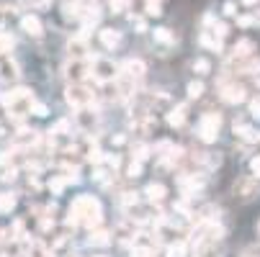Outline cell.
Segmentation results:
<instances>
[{
  "label": "cell",
  "instance_id": "obj_1",
  "mask_svg": "<svg viewBox=\"0 0 260 257\" xmlns=\"http://www.w3.org/2000/svg\"><path fill=\"white\" fill-rule=\"evenodd\" d=\"M101 218H103V213H101L98 198H93V196H78L75 201H72V206H70V218H67V222L70 224H83V227L93 229V227L101 224Z\"/></svg>",
  "mask_w": 260,
  "mask_h": 257
},
{
  "label": "cell",
  "instance_id": "obj_2",
  "mask_svg": "<svg viewBox=\"0 0 260 257\" xmlns=\"http://www.w3.org/2000/svg\"><path fill=\"white\" fill-rule=\"evenodd\" d=\"M219 126H221V116H219V114H214V111L204 114L201 121H199V139L206 141V144L216 141V136H219Z\"/></svg>",
  "mask_w": 260,
  "mask_h": 257
},
{
  "label": "cell",
  "instance_id": "obj_3",
  "mask_svg": "<svg viewBox=\"0 0 260 257\" xmlns=\"http://www.w3.org/2000/svg\"><path fill=\"white\" fill-rule=\"evenodd\" d=\"M90 75L98 80V83H111V80H116L119 78V64L114 59H103L98 57L90 67Z\"/></svg>",
  "mask_w": 260,
  "mask_h": 257
},
{
  "label": "cell",
  "instance_id": "obj_4",
  "mask_svg": "<svg viewBox=\"0 0 260 257\" xmlns=\"http://www.w3.org/2000/svg\"><path fill=\"white\" fill-rule=\"evenodd\" d=\"M64 98H67L70 105H75V108H88L90 100H93V93H90L85 85H80V83H72V85L67 88Z\"/></svg>",
  "mask_w": 260,
  "mask_h": 257
},
{
  "label": "cell",
  "instance_id": "obj_5",
  "mask_svg": "<svg viewBox=\"0 0 260 257\" xmlns=\"http://www.w3.org/2000/svg\"><path fill=\"white\" fill-rule=\"evenodd\" d=\"M257 180L255 177H250V175H245V177H240L235 186H232V193H235V198H240V201H252L255 196H257Z\"/></svg>",
  "mask_w": 260,
  "mask_h": 257
},
{
  "label": "cell",
  "instance_id": "obj_6",
  "mask_svg": "<svg viewBox=\"0 0 260 257\" xmlns=\"http://www.w3.org/2000/svg\"><path fill=\"white\" fill-rule=\"evenodd\" d=\"M247 90L242 88V85H237V83H232V85H224L221 88V93H219V98L224 100V103H230V105H237V103H242L247 95H245Z\"/></svg>",
  "mask_w": 260,
  "mask_h": 257
},
{
  "label": "cell",
  "instance_id": "obj_7",
  "mask_svg": "<svg viewBox=\"0 0 260 257\" xmlns=\"http://www.w3.org/2000/svg\"><path fill=\"white\" fill-rule=\"evenodd\" d=\"M88 75H90V72H88V64H85L83 59H72V62L67 64V78H70L72 83H83Z\"/></svg>",
  "mask_w": 260,
  "mask_h": 257
},
{
  "label": "cell",
  "instance_id": "obj_8",
  "mask_svg": "<svg viewBox=\"0 0 260 257\" xmlns=\"http://www.w3.org/2000/svg\"><path fill=\"white\" fill-rule=\"evenodd\" d=\"M119 69L124 72V75H126L129 80H139V78H144V72H147V67H144V62H142V59H126Z\"/></svg>",
  "mask_w": 260,
  "mask_h": 257
},
{
  "label": "cell",
  "instance_id": "obj_9",
  "mask_svg": "<svg viewBox=\"0 0 260 257\" xmlns=\"http://www.w3.org/2000/svg\"><path fill=\"white\" fill-rule=\"evenodd\" d=\"M83 11H85V3H80V0H64L62 3V16L67 21H80Z\"/></svg>",
  "mask_w": 260,
  "mask_h": 257
},
{
  "label": "cell",
  "instance_id": "obj_10",
  "mask_svg": "<svg viewBox=\"0 0 260 257\" xmlns=\"http://www.w3.org/2000/svg\"><path fill=\"white\" fill-rule=\"evenodd\" d=\"M252 49H255V42L252 39H242L240 44L232 47V62H242V59L252 57Z\"/></svg>",
  "mask_w": 260,
  "mask_h": 257
},
{
  "label": "cell",
  "instance_id": "obj_11",
  "mask_svg": "<svg viewBox=\"0 0 260 257\" xmlns=\"http://www.w3.org/2000/svg\"><path fill=\"white\" fill-rule=\"evenodd\" d=\"M21 28H23L28 36H42V33H44V26H42L39 16H31V13L21 18Z\"/></svg>",
  "mask_w": 260,
  "mask_h": 257
},
{
  "label": "cell",
  "instance_id": "obj_12",
  "mask_svg": "<svg viewBox=\"0 0 260 257\" xmlns=\"http://www.w3.org/2000/svg\"><path fill=\"white\" fill-rule=\"evenodd\" d=\"M98 36H101V44H103L106 49H116V47L121 44V33L114 31V28H101Z\"/></svg>",
  "mask_w": 260,
  "mask_h": 257
},
{
  "label": "cell",
  "instance_id": "obj_13",
  "mask_svg": "<svg viewBox=\"0 0 260 257\" xmlns=\"http://www.w3.org/2000/svg\"><path fill=\"white\" fill-rule=\"evenodd\" d=\"M67 52H70L72 59H83L85 52H88V44H85L83 36H75V39H70V42H67Z\"/></svg>",
  "mask_w": 260,
  "mask_h": 257
},
{
  "label": "cell",
  "instance_id": "obj_14",
  "mask_svg": "<svg viewBox=\"0 0 260 257\" xmlns=\"http://www.w3.org/2000/svg\"><path fill=\"white\" fill-rule=\"evenodd\" d=\"M199 42H201V47H206V49H211V52H219L221 49V39L214 33V31H201V36H199Z\"/></svg>",
  "mask_w": 260,
  "mask_h": 257
},
{
  "label": "cell",
  "instance_id": "obj_15",
  "mask_svg": "<svg viewBox=\"0 0 260 257\" xmlns=\"http://www.w3.org/2000/svg\"><path fill=\"white\" fill-rule=\"evenodd\" d=\"M18 75H21V72H18V64L13 59H3V62H0V78H3V80H18Z\"/></svg>",
  "mask_w": 260,
  "mask_h": 257
},
{
  "label": "cell",
  "instance_id": "obj_16",
  "mask_svg": "<svg viewBox=\"0 0 260 257\" xmlns=\"http://www.w3.org/2000/svg\"><path fill=\"white\" fill-rule=\"evenodd\" d=\"M185 111H188V105H185V103L175 105L173 111L168 114V124H170V126H183V121H185Z\"/></svg>",
  "mask_w": 260,
  "mask_h": 257
},
{
  "label": "cell",
  "instance_id": "obj_17",
  "mask_svg": "<svg viewBox=\"0 0 260 257\" xmlns=\"http://www.w3.org/2000/svg\"><path fill=\"white\" fill-rule=\"evenodd\" d=\"M95 121H98V116H95L93 111H88V108H80V114H78V124H80V129L90 131V129L95 126Z\"/></svg>",
  "mask_w": 260,
  "mask_h": 257
},
{
  "label": "cell",
  "instance_id": "obj_18",
  "mask_svg": "<svg viewBox=\"0 0 260 257\" xmlns=\"http://www.w3.org/2000/svg\"><path fill=\"white\" fill-rule=\"evenodd\" d=\"M144 193H147V198H150V201H155V203H157V201H162V198H165V193H168V191H165L162 182H150V186L144 188Z\"/></svg>",
  "mask_w": 260,
  "mask_h": 257
},
{
  "label": "cell",
  "instance_id": "obj_19",
  "mask_svg": "<svg viewBox=\"0 0 260 257\" xmlns=\"http://www.w3.org/2000/svg\"><path fill=\"white\" fill-rule=\"evenodd\" d=\"M155 42L173 47V44H175V33H173L170 28H155Z\"/></svg>",
  "mask_w": 260,
  "mask_h": 257
},
{
  "label": "cell",
  "instance_id": "obj_20",
  "mask_svg": "<svg viewBox=\"0 0 260 257\" xmlns=\"http://www.w3.org/2000/svg\"><path fill=\"white\" fill-rule=\"evenodd\" d=\"M16 208V196L13 193H0V213H11Z\"/></svg>",
  "mask_w": 260,
  "mask_h": 257
},
{
  "label": "cell",
  "instance_id": "obj_21",
  "mask_svg": "<svg viewBox=\"0 0 260 257\" xmlns=\"http://www.w3.org/2000/svg\"><path fill=\"white\" fill-rule=\"evenodd\" d=\"M193 72H199V75H209L211 72V62L209 59H204V57H199V59H193Z\"/></svg>",
  "mask_w": 260,
  "mask_h": 257
},
{
  "label": "cell",
  "instance_id": "obj_22",
  "mask_svg": "<svg viewBox=\"0 0 260 257\" xmlns=\"http://www.w3.org/2000/svg\"><path fill=\"white\" fill-rule=\"evenodd\" d=\"M185 252H188V244L185 242H175L168 247V257H185Z\"/></svg>",
  "mask_w": 260,
  "mask_h": 257
},
{
  "label": "cell",
  "instance_id": "obj_23",
  "mask_svg": "<svg viewBox=\"0 0 260 257\" xmlns=\"http://www.w3.org/2000/svg\"><path fill=\"white\" fill-rule=\"evenodd\" d=\"M204 90H206V85H204L201 80L188 83V98H201V95H204Z\"/></svg>",
  "mask_w": 260,
  "mask_h": 257
},
{
  "label": "cell",
  "instance_id": "obj_24",
  "mask_svg": "<svg viewBox=\"0 0 260 257\" xmlns=\"http://www.w3.org/2000/svg\"><path fill=\"white\" fill-rule=\"evenodd\" d=\"M144 13H147V16H160V13H162L160 0H147V3H144Z\"/></svg>",
  "mask_w": 260,
  "mask_h": 257
},
{
  "label": "cell",
  "instance_id": "obj_25",
  "mask_svg": "<svg viewBox=\"0 0 260 257\" xmlns=\"http://www.w3.org/2000/svg\"><path fill=\"white\" fill-rule=\"evenodd\" d=\"M116 237H119V242H126V239H132L134 237V229L129 227V224H121V227H116V232H114Z\"/></svg>",
  "mask_w": 260,
  "mask_h": 257
},
{
  "label": "cell",
  "instance_id": "obj_26",
  "mask_svg": "<svg viewBox=\"0 0 260 257\" xmlns=\"http://www.w3.org/2000/svg\"><path fill=\"white\" fill-rule=\"evenodd\" d=\"M11 49H13V36L0 31V54H6V52H11Z\"/></svg>",
  "mask_w": 260,
  "mask_h": 257
},
{
  "label": "cell",
  "instance_id": "obj_27",
  "mask_svg": "<svg viewBox=\"0 0 260 257\" xmlns=\"http://www.w3.org/2000/svg\"><path fill=\"white\" fill-rule=\"evenodd\" d=\"M28 254H31V257H52V254L47 252V247H44V244H39V242H34V244H31Z\"/></svg>",
  "mask_w": 260,
  "mask_h": 257
},
{
  "label": "cell",
  "instance_id": "obj_28",
  "mask_svg": "<svg viewBox=\"0 0 260 257\" xmlns=\"http://www.w3.org/2000/svg\"><path fill=\"white\" fill-rule=\"evenodd\" d=\"M211 31L219 36V39H224V36L230 33V26H227V23H221V21H216V23L211 26Z\"/></svg>",
  "mask_w": 260,
  "mask_h": 257
},
{
  "label": "cell",
  "instance_id": "obj_29",
  "mask_svg": "<svg viewBox=\"0 0 260 257\" xmlns=\"http://www.w3.org/2000/svg\"><path fill=\"white\" fill-rule=\"evenodd\" d=\"M90 244H108V234H106V232H95V234H90Z\"/></svg>",
  "mask_w": 260,
  "mask_h": 257
},
{
  "label": "cell",
  "instance_id": "obj_30",
  "mask_svg": "<svg viewBox=\"0 0 260 257\" xmlns=\"http://www.w3.org/2000/svg\"><path fill=\"white\" fill-rule=\"evenodd\" d=\"M132 257H152V249L150 247H134L132 249Z\"/></svg>",
  "mask_w": 260,
  "mask_h": 257
},
{
  "label": "cell",
  "instance_id": "obj_31",
  "mask_svg": "<svg viewBox=\"0 0 260 257\" xmlns=\"http://www.w3.org/2000/svg\"><path fill=\"white\" fill-rule=\"evenodd\" d=\"M252 23H257V21H255V16H237V26L247 28V26H252Z\"/></svg>",
  "mask_w": 260,
  "mask_h": 257
},
{
  "label": "cell",
  "instance_id": "obj_32",
  "mask_svg": "<svg viewBox=\"0 0 260 257\" xmlns=\"http://www.w3.org/2000/svg\"><path fill=\"white\" fill-rule=\"evenodd\" d=\"M250 114H252V119H260V98L250 100Z\"/></svg>",
  "mask_w": 260,
  "mask_h": 257
},
{
  "label": "cell",
  "instance_id": "obj_33",
  "mask_svg": "<svg viewBox=\"0 0 260 257\" xmlns=\"http://www.w3.org/2000/svg\"><path fill=\"white\" fill-rule=\"evenodd\" d=\"M31 111H34V116H47V105H42V103H31Z\"/></svg>",
  "mask_w": 260,
  "mask_h": 257
},
{
  "label": "cell",
  "instance_id": "obj_34",
  "mask_svg": "<svg viewBox=\"0 0 260 257\" xmlns=\"http://www.w3.org/2000/svg\"><path fill=\"white\" fill-rule=\"evenodd\" d=\"M139 172H142V162L137 160V162L129 165V177H139Z\"/></svg>",
  "mask_w": 260,
  "mask_h": 257
},
{
  "label": "cell",
  "instance_id": "obj_35",
  "mask_svg": "<svg viewBox=\"0 0 260 257\" xmlns=\"http://www.w3.org/2000/svg\"><path fill=\"white\" fill-rule=\"evenodd\" d=\"M250 167H252V175H255V180H257V177H260V155H257V157H252Z\"/></svg>",
  "mask_w": 260,
  "mask_h": 257
},
{
  "label": "cell",
  "instance_id": "obj_36",
  "mask_svg": "<svg viewBox=\"0 0 260 257\" xmlns=\"http://www.w3.org/2000/svg\"><path fill=\"white\" fill-rule=\"evenodd\" d=\"M26 3L31 6V8H44V6H49L52 0H26Z\"/></svg>",
  "mask_w": 260,
  "mask_h": 257
},
{
  "label": "cell",
  "instance_id": "obj_37",
  "mask_svg": "<svg viewBox=\"0 0 260 257\" xmlns=\"http://www.w3.org/2000/svg\"><path fill=\"white\" fill-rule=\"evenodd\" d=\"M134 23H137V31H139V33H144V31H147V23H144L142 18H137Z\"/></svg>",
  "mask_w": 260,
  "mask_h": 257
},
{
  "label": "cell",
  "instance_id": "obj_38",
  "mask_svg": "<svg viewBox=\"0 0 260 257\" xmlns=\"http://www.w3.org/2000/svg\"><path fill=\"white\" fill-rule=\"evenodd\" d=\"M8 11L13 13V8H8V6H0V21H3V18L8 16Z\"/></svg>",
  "mask_w": 260,
  "mask_h": 257
},
{
  "label": "cell",
  "instance_id": "obj_39",
  "mask_svg": "<svg viewBox=\"0 0 260 257\" xmlns=\"http://www.w3.org/2000/svg\"><path fill=\"white\" fill-rule=\"evenodd\" d=\"M224 13H227V16H235V13H237V11H235V3H227V6H224Z\"/></svg>",
  "mask_w": 260,
  "mask_h": 257
},
{
  "label": "cell",
  "instance_id": "obj_40",
  "mask_svg": "<svg viewBox=\"0 0 260 257\" xmlns=\"http://www.w3.org/2000/svg\"><path fill=\"white\" fill-rule=\"evenodd\" d=\"M242 3H245V6H255V3H257V0H242Z\"/></svg>",
  "mask_w": 260,
  "mask_h": 257
},
{
  "label": "cell",
  "instance_id": "obj_41",
  "mask_svg": "<svg viewBox=\"0 0 260 257\" xmlns=\"http://www.w3.org/2000/svg\"><path fill=\"white\" fill-rule=\"evenodd\" d=\"M95 257H106V254H95Z\"/></svg>",
  "mask_w": 260,
  "mask_h": 257
},
{
  "label": "cell",
  "instance_id": "obj_42",
  "mask_svg": "<svg viewBox=\"0 0 260 257\" xmlns=\"http://www.w3.org/2000/svg\"><path fill=\"white\" fill-rule=\"evenodd\" d=\"M255 21H260V18H255Z\"/></svg>",
  "mask_w": 260,
  "mask_h": 257
},
{
  "label": "cell",
  "instance_id": "obj_43",
  "mask_svg": "<svg viewBox=\"0 0 260 257\" xmlns=\"http://www.w3.org/2000/svg\"><path fill=\"white\" fill-rule=\"evenodd\" d=\"M257 229H260V227H257Z\"/></svg>",
  "mask_w": 260,
  "mask_h": 257
}]
</instances>
